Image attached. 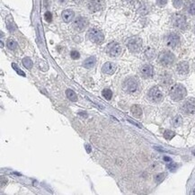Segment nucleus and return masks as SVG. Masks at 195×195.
<instances>
[{
  "label": "nucleus",
  "instance_id": "1",
  "mask_svg": "<svg viewBox=\"0 0 195 195\" xmlns=\"http://www.w3.org/2000/svg\"><path fill=\"white\" fill-rule=\"evenodd\" d=\"M169 94H170V97L174 101L179 102V101L184 99V97L187 94V91H186V88L183 85L175 84L170 88Z\"/></svg>",
  "mask_w": 195,
  "mask_h": 195
},
{
  "label": "nucleus",
  "instance_id": "2",
  "mask_svg": "<svg viewBox=\"0 0 195 195\" xmlns=\"http://www.w3.org/2000/svg\"><path fill=\"white\" fill-rule=\"evenodd\" d=\"M175 61V56L170 51H163L158 55V62L163 67H171Z\"/></svg>",
  "mask_w": 195,
  "mask_h": 195
},
{
  "label": "nucleus",
  "instance_id": "3",
  "mask_svg": "<svg viewBox=\"0 0 195 195\" xmlns=\"http://www.w3.org/2000/svg\"><path fill=\"white\" fill-rule=\"evenodd\" d=\"M172 24L179 30H185L187 28V20L183 14H174L172 16Z\"/></svg>",
  "mask_w": 195,
  "mask_h": 195
},
{
  "label": "nucleus",
  "instance_id": "4",
  "mask_svg": "<svg viewBox=\"0 0 195 195\" xmlns=\"http://www.w3.org/2000/svg\"><path fill=\"white\" fill-rule=\"evenodd\" d=\"M142 40L139 37H132L131 38L128 42H127V47L129 50V51H131L133 53H138L141 51L142 49Z\"/></svg>",
  "mask_w": 195,
  "mask_h": 195
},
{
  "label": "nucleus",
  "instance_id": "5",
  "mask_svg": "<svg viewBox=\"0 0 195 195\" xmlns=\"http://www.w3.org/2000/svg\"><path fill=\"white\" fill-rule=\"evenodd\" d=\"M139 83L135 77H128L125 79L122 85V88L127 93H134L138 90Z\"/></svg>",
  "mask_w": 195,
  "mask_h": 195
},
{
  "label": "nucleus",
  "instance_id": "6",
  "mask_svg": "<svg viewBox=\"0 0 195 195\" xmlns=\"http://www.w3.org/2000/svg\"><path fill=\"white\" fill-rule=\"evenodd\" d=\"M87 38H88L91 41H93V42H94V43L100 44V43H102V42L104 41V34H103L101 31L93 28V29H90V30L88 31V32H87Z\"/></svg>",
  "mask_w": 195,
  "mask_h": 195
},
{
  "label": "nucleus",
  "instance_id": "7",
  "mask_svg": "<svg viewBox=\"0 0 195 195\" xmlns=\"http://www.w3.org/2000/svg\"><path fill=\"white\" fill-rule=\"evenodd\" d=\"M181 42V38L180 35L176 34V32H170L166 36V46L174 49L180 45Z\"/></svg>",
  "mask_w": 195,
  "mask_h": 195
},
{
  "label": "nucleus",
  "instance_id": "8",
  "mask_svg": "<svg viewBox=\"0 0 195 195\" xmlns=\"http://www.w3.org/2000/svg\"><path fill=\"white\" fill-rule=\"evenodd\" d=\"M106 52L111 57H118L121 53V47L118 42L112 41L106 47Z\"/></svg>",
  "mask_w": 195,
  "mask_h": 195
},
{
  "label": "nucleus",
  "instance_id": "9",
  "mask_svg": "<svg viewBox=\"0 0 195 195\" xmlns=\"http://www.w3.org/2000/svg\"><path fill=\"white\" fill-rule=\"evenodd\" d=\"M149 97L154 103H160V102H162V100H163L164 95H163L162 91L157 86H154L149 90Z\"/></svg>",
  "mask_w": 195,
  "mask_h": 195
},
{
  "label": "nucleus",
  "instance_id": "10",
  "mask_svg": "<svg viewBox=\"0 0 195 195\" xmlns=\"http://www.w3.org/2000/svg\"><path fill=\"white\" fill-rule=\"evenodd\" d=\"M88 25V21L86 17H82V16H79V17L76 18L74 23H73V27L75 30L78 31H84Z\"/></svg>",
  "mask_w": 195,
  "mask_h": 195
},
{
  "label": "nucleus",
  "instance_id": "11",
  "mask_svg": "<svg viewBox=\"0 0 195 195\" xmlns=\"http://www.w3.org/2000/svg\"><path fill=\"white\" fill-rule=\"evenodd\" d=\"M182 110L185 114H193V113H195V99L191 98L186 100L182 106Z\"/></svg>",
  "mask_w": 195,
  "mask_h": 195
},
{
  "label": "nucleus",
  "instance_id": "12",
  "mask_svg": "<svg viewBox=\"0 0 195 195\" xmlns=\"http://www.w3.org/2000/svg\"><path fill=\"white\" fill-rule=\"evenodd\" d=\"M87 7L91 12H98L104 9V0H90L87 4Z\"/></svg>",
  "mask_w": 195,
  "mask_h": 195
},
{
  "label": "nucleus",
  "instance_id": "13",
  "mask_svg": "<svg viewBox=\"0 0 195 195\" xmlns=\"http://www.w3.org/2000/svg\"><path fill=\"white\" fill-rule=\"evenodd\" d=\"M140 73L143 77L145 78H149L152 77L154 75V69L153 66L150 64H145L140 68Z\"/></svg>",
  "mask_w": 195,
  "mask_h": 195
},
{
  "label": "nucleus",
  "instance_id": "14",
  "mask_svg": "<svg viewBox=\"0 0 195 195\" xmlns=\"http://www.w3.org/2000/svg\"><path fill=\"white\" fill-rule=\"evenodd\" d=\"M189 64L187 61H181L177 64L176 66V71L179 75L184 76L189 73Z\"/></svg>",
  "mask_w": 195,
  "mask_h": 195
},
{
  "label": "nucleus",
  "instance_id": "15",
  "mask_svg": "<svg viewBox=\"0 0 195 195\" xmlns=\"http://www.w3.org/2000/svg\"><path fill=\"white\" fill-rule=\"evenodd\" d=\"M102 70H103V72L105 73V74L111 75V74H113V73L115 72V70H116V66H115V64L112 63V62H106V63L104 65V66H103Z\"/></svg>",
  "mask_w": 195,
  "mask_h": 195
},
{
  "label": "nucleus",
  "instance_id": "16",
  "mask_svg": "<svg viewBox=\"0 0 195 195\" xmlns=\"http://www.w3.org/2000/svg\"><path fill=\"white\" fill-rule=\"evenodd\" d=\"M62 19L65 23H69L73 20L74 16H75V13L70 10V9H68V10H65L62 12Z\"/></svg>",
  "mask_w": 195,
  "mask_h": 195
},
{
  "label": "nucleus",
  "instance_id": "17",
  "mask_svg": "<svg viewBox=\"0 0 195 195\" xmlns=\"http://www.w3.org/2000/svg\"><path fill=\"white\" fill-rule=\"evenodd\" d=\"M131 111V112H132L133 116L136 117L137 119H139V118L142 117V113H143V111H142V109H141V107H140L139 105H138V104H134V105H132Z\"/></svg>",
  "mask_w": 195,
  "mask_h": 195
},
{
  "label": "nucleus",
  "instance_id": "18",
  "mask_svg": "<svg viewBox=\"0 0 195 195\" xmlns=\"http://www.w3.org/2000/svg\"><path fill=\"white\" fill-rule=\"evenodd\" d=\"M160 81L162 84L164 85H169L172 82V76L171 74H169L168 72H164L160 76Z\"/></svg>",
  "mask_w": 195,
  "mask_h": 195
},
{
  "label": "nucleus",
  "instance_id": "19",
  "mask_svg": "<svg viewBox=\"0 0 195 195\" xmlns=\"http://www.w3.org/2000/svg\"><path fill=\"white\" fill-rule=\"evenodd\" d=\"M95 62H96L95 57L92 56V57L87 58V59L84 61L83 65H84V67H85L86 69H92V68L94 66V65H95Z\"/></svg>",
  "mask_w": 195,
  "mask_h": 195
},
{
  "label": "nucleus",
  "instance_id": "20",
  "mask_svg": "<svg viewBox=\"0 0 195 195\" xmlns=\"http://www.w3.org/2000/svg\"><path fill=\"white\" fill-rule=\"evenodd\" d=\"M144 54H145V57L147 58V59L152 60L156 57V51L154 50L153 48H147L146 49L145 52H144Z\"/></svg>",
  "mask_w": 195,
  "mask_h": 195
},
{
  "label": "nucleus",
  "instance_id": "21",
  "mask_svg": "<svg viewBox=\"0 0 195 195\" xmlns=\"http://www.w3.org/2000/svg\"><path fill=\"white\" fill-rule=\"evenodd\" d=\"M172 124L174 127L177 128V127H180L182 124H183V118L181 115H176L173 118L172 120Z\"/></svg>",
  "mask_w": 195,
  "mask_h": 195
},
{
  "label": "nucleus",
  "instance_id": "22",
  "mask_svg": "<svg viewBox=\"0 0 195 195\" xmlns=\"http://www.w3.org/2000/svg\"><path fill=\"white\" fill-rule=\"evenodd\" d=\"M187 12L191 15H195V0H191V1L188 3Z\"/></svg>",
  "mask_w": 195,
  "mask_h": 195
},
{
  "label": "nucleus",
  "instance_id": "23",
  "mask_svg": "<svg viewBox=\"0 0 195 195\" xmlns=\"http://www.w3.org/2000/svg\"><path fill=\"white\" fill-rule=\"evenodd\" d=\"M66 94H67L68 98H69L70 101H72V102H76V101L77 100V96H76V93H75L73 90H71V89H68V90L66 91Z\"/></svg>",
  "mask_w": 195,
  "mask_h": 195
},
{
  "label": "nucleus",
  "instance_id": "24",
  "mask_svg": "<svg viewBox=\"0 0 195 195\" xmlns=\"http://www.w3.org/2000/svg\"><path fill=\"white\" fill-rule=\"evenodd\" d=\"M6 46L7 48L9 49L10 51H14L17 49L18 45H17V42H16L15 41L12 40V39H9L7 41H6Z\"/></svg>",
  "mask_w": 195,
  "mask_h": 195
},
{
  "label": "nucleus",
  "instance_id": "25",
  "mask_svg": "<svg viewBox=\"0 0 195 195\" xmlns=\"http://www.w3.org/2000/svg\"><path fill=\"white\" fill-rule=\"evenodd\" d=\"M139 11L141 14H148L149 11V6L147 4V3H141L140 4V6L139 8Z\"/></svg>",
  "mask_w": 195,
  "mask_h": 195
},
{
  "label": "nucleus",
  "instance_id": "26",
  "mask_svg": "<svg viewBox=\"0 0 195 195\" xmlns=\"http://www.w3.org/2000/svg\"><path fill=\"white\" fill-rule=\"evenodd\" d=\"M166 174L165 173H161V174H156V176H155V182L156 183V184H160V183H162L164 180H165V178H166Z\"/></svg>",
  "mask_w": 195,
  "mask_h": 195
},
{
  "label": "nucleus",
  "instance_id": "27",
  "mask_svg": "<svg viewBox=\"0 0 195 195\" xmlns=\"http://www.w3.org/2000/svg\"><path fill=\"white\" fill-rule=\"evenodd\" d=\"M102 95L104 97L106 100H111L112 97V92L110 89H104L102 92Z\"/></svg>",
  "mask_w": 195,
  "mask_h": 195
},
{
  "label": "nucleus",
  "instance_id": "28",
  "mask_svg": "<svg viewBox=\"0 0 195 195\" xmlns=\"http://www.w3.org/2000/svg\"><path fill=\"white\" fill-rule=\"evenodd\" d=\"M23 64H24V66L28 69H31L32 68V61L30 58H24L23 59Z\"/></svg>",
  "mask_w": 195,
  "mask_h": 195
},
{
  "label": "nucleus",
  "instance_id": "29",
  "mask_svg": "<svg viewBox=\"0 0 195 195\" xmlns=\"http://www.w3.org/2000/svg\"><path fill=\"white\" fill-rule=\"evenodd\" d=\"M174 136H175V133L172 131H169V129H166V131H165V132H164V137L167 140L172 139Z\"/></svg>",
  "mask_w": 195,
  "mask_h": 195
},
{
  "label": "nucleus",
  "instance_id": "30",
  "mask_svg": "<svg viewBox=\"0 0 195 195\" xmlns=\"http://www.w3.org/2000/svg\"><path fill=\"white\" fill-rule=\"evenodd\" d=\"M184 5V1L183 0H173V6L176 8V9H179L183 6Z\"/></svg>",
  "mask_w": 195,
  "mask_h": 195
},
{
  "label": "nucleus",
  "instance_id": "31",
  "mask_svg": "<svg viewBox=\"0 0 195 195\" xmlns=\"http://www.w3.org/2000/svg\"><path fill=\"white\" fill-rule=\"evenodd\" d=\"M44 18H45V20L47 21V22H51L52 21V14H51V12H49V11H47L45 14H44Z\"/></svg>",
  "mask_w": 195,
  "mask_h": 195
},
{
  "label": "nucleus",
  "instance_id": "32",
  "mask_svg": "<svg viewBox=\"0 0 195 195\" xmlns=\"http://www.w3.org/2000/svg\"><path fill=\"white\" fill-rule=\"evenodd\" d=\"M70 57L73 59H78L80 58V54L77 51H72L70 52Z\"/></svg>",
  "mask_w": 195,
  "mask_h": 195
},
{
  "label": "nucleus",
  "instance_id": "33",
  "mask_svg": "<svg viewBox=\"0 0 195 195\" xmlns=\"http://www.w3.org/2000/svg\"><path fill=\"white\" fill-rule=\"evenodd\" d=\"M168 0H156V5L160 7H163L167 4Z\"/></svg>",
  "mask_w": 195,
  "mask_h": 195
},
{
  "label": "nucleus",
  "instance_id": "34",
  "mask_svg": "<svg viewBox=\"0 0 195 195\" xmlns=\"http://www.w3.org/2000/svg\"><path fill=\"white\" fill-rule=\"evenodd\" d=\"M167 168L170 170V171H174L176 168H177V165L175 163H174V162H170V164L167 165Z\"/></svg>",
  "mask_w": 195,
  "mask_h": 195
},
{
  "label": "nucleus",
  "instance_id": "35",
  "mask_svg": "<svg viewBox=\"0 0 195 195\" xmlns=\"http://www.w3.org/2000/svg\"><path fill=\"white\" fill-rule=\"evenodd\" d=\"M12 66H13V68H14V69L16 70V72H17L18 74H20V75H21V76H25V75H24V73L22 70H20V69H19L17 67H16V65H15L14 63H13V64H12Z\"/></svg>",
  "mask_w": 195,
  "mask_h": 195
},
{
  "label": "nucleus",
  "instance_id": "36",
  "mask_svg": "<svg viewBox=\"0 0 195 195\" xmlns=\"http://www.w3.org/2000/svg\"><path fill=\"white\" fill-rule=\"evenodd\" d=\"M68 1H69V0H59V3L62 4V5H65V4L68 3Z\"/></svg>",
  "mask_w": 195,
  "mask_h": 195
},
{
  "label": "nucleus",
  "instance_id": "37",
  "mask_svg": "<svg viewBox=\"0 0 195 195\" xmlns=\"http://www.w3.org/2000/svg\"><path fill=\"white\" fill-rule=\"evenodd\" d=\"M86 151H87V153H90V152H91V149H90V146H89V145H86Z\"/></svg>",
  "mask_w": 195,
  "mask_h": 195
},
{
  "label": "nucleus",
  "instance_id": "38",
  "mask_svg": "<svg viewBox=\"0 0 195 195\" xmlns=\"http://www.w3.org/2000/svg\"><path fill=\"white\" fill-rule=\"evenodd\" d=\"M82 1H83V0H74V2H75V3H77V4L82 3Z\"/></svg>",
  "mask_w": 195,
  "mask_h": 195
},
{
  "label": "nucleus",
  "instance_id": "39",
  "mask_svg": "<svg viewBox=\"0 0 195 195\" xmlns=\"http://www.w3.org/2000/svg\"><path fill=\"white\" fill-rule=\"evenodd\" d=\"M164 159H165V160H166V161H169V162H171V159H170L169 157H166H166H164Z\"/></svg>",
  "mask_w": 195,
  "mask_h": 195
},
{
  "label": "nucleus",
  "instance_id": "40",
  "mask_svg": "<svg viewBox=\"0 0 195 195\" xmlns=\"http://www.w3.org/2000/svg\"><path fill=\"white\" fill-rule=\"evenodd\" d=\"M126 1H128V2H133L134 0H126Z\"/></svg>",
  "mask_w": 195,
  "mask_h": 195
},
{
  "label": "nucleus",
  "instance_id": "41",
  "mask_svg": "<svg viewBox=\"0 0 195 195\" xmlns=\"http://www.w3.org/2000/svg\"><path fill=\"white\" fill-rule=\"evenodd\" d=\"M193 154H194V155H195V151H193Z\"/></svg>",
  "mask_w": 195,
  "mask_h": 195
},
{
  "label": "nucleus",
  "instance_id": "42",
  "mask_svg": "<svg viewBox=\"0 0 195 195\" xmlns=\"http://www.w3.org/2000/svg\"><path fill=\"white\" fill-rule=\"evenodd\" d=\"M193 193H194V194H195V190H194V191H193Z\"/></svg>",
  "mask_w": 195,
  "mask_h": 195
},
{
  "label": "nucleus",
  "instance_id": "43",
  "mask_svg": "<svg viewBox=\"0 0 195 195\" xmlns=\"http://www.w3.org/2000/svg\"><path fill=\"white\" fill-rule=\"evenodd\" d=\"M194 31H195V25H194Z\"/></svg>",
  "mask_w": 195,
  "mask_h": 195
}]
</instances>
